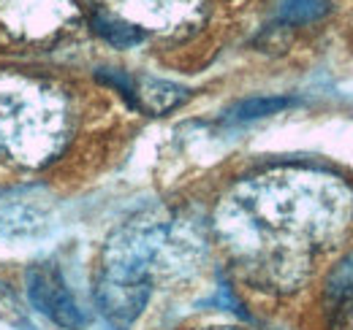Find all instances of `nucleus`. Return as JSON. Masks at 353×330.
<instances>
[{"mask_svg": "<svg viewBox=\"0 0 353 330\" xmlns=\"http://www.w3.org/2000/svg\"><path fill=\"white\" fill-rule=\"evenodd\" d=\"M239 211L248 214L261 233L285 236L307 254L310 244L337 239L353 217L351 190L323 173H277L245 190Z\"/></svg>", "mask_w": 353, "mask_h": 330, "instance_id": "nucleus-1", "label": "nucleus"}, {"mask_svg": "<svg viewBox=\"0 0 353 330\" xmlns=\"http://www.w3.org/2000/svg\"><path fill=\"white\" fill-rule=\"evenodd\" d=\"M161 228H125L103 254L95 282V300L112 328L125 330L144 311L150 298V263L158 249Z\"/></svg>", "mask_w": 353, "mask_h": 330, "instance_id": "nucleus-2", "label": "nucleus"}, {"mask_svg": "<svg viewBox=\"0 0 353 330\" xmlns=\"http://www.w3.org/2000/svg\"><path fill=\"white\" fill-rule=\"evenodd\" d=\"M28 295H30V303L60 328L79 330L85 325V314L79 303L74 300L71 289L54 265L39 263L28 271Z\"/></svg>", "mask_w": 353, "mask_h": 330, "instance_id": "nucleus-3", "label": "nucleus"}, {"mask_svg": "<svg viewBox=\"0 0 353 330\" xmlns=\"http://www.w3.org/2000/svg\"><path fill=\"white\" fill-rule=\"evenodd\" d=\"M114 6V16L141 30V25L152 30H172L188 25L196 11L199 0H109Z\"/></svg>", "mask_w": 353, "mask_h": 330, "instance_id": "nucleus-4", "label": "nucleus"}, {"mask_svg": "<svg viewBox=\"0 0 353 330\" xmlns=\"http://www.w3.org/2000/svg\"><path fill=\"white\" fill-rule=\"evenodd\" d=\"M95 30H98L103 38L117 43V46H133V43L141 41V30H136L133 25L117 19V16H109V14H98V16H95Z\"/></svg>", "mask_w": 353, "mask_h": 330, "instance_id": "nucleus-5", "label": "nucleus"}, {"mask_svg": "<svg viewBox=\"0 0 353 330\" xmlns=\"http://www.w3.org/2000/svg\"><path fill=\"white\" fill-rule=\"evenodd\" d=\"M285 106H291L288 98H253V100L239 103V106L228 114V120H234V122H248V120H259V117H266V114H274V111H280V109H285Z\"/></svg>", "mask_w": 353, "mask_h": 330, "instance_id": "nucleus-6", "label": "nucleus"}, {"mask_svg": "<svg viewBox=\"0 0 353 330\" xmlns=\"http://www.w3.org/2000/svg\"><path fill=\"white\" fill-rule=\"evenodd\" d=\"M326 11V0H280V19L288 25L312 22Z\"/></svg>", "mask_w": 353, "mask_h": 330, "instance_id": "nucleus-7", "label": "nucleus"}, {"mask_svg": "<svg viewBox=\"0 0 353 330\" xmlns=\"http://www.w3.org/2000/svg\"><path fill=\"white\" fill-rule=\"evenodd\" d=\"M348 330H353V320H351V328H348Z\"/></svg>", "mask_w": 353, "mask_h": 330, "instance_id": "nucleus-8", "label": "nucleus"}]
</instances>
